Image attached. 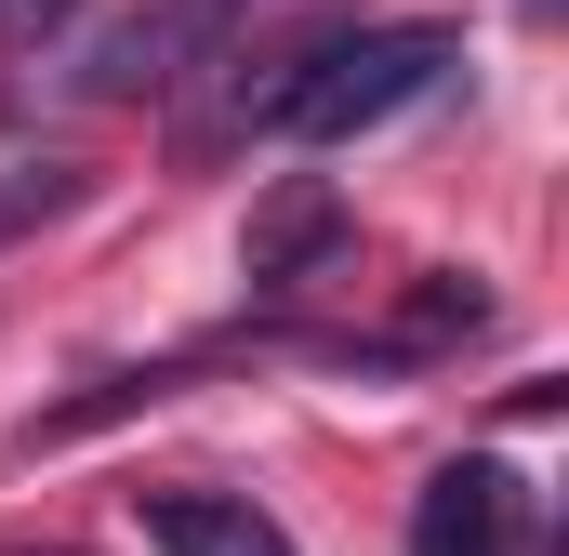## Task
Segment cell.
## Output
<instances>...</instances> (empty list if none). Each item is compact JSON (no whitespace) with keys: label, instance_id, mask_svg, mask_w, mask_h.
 Segmentation results:
<instances>
[{"label":"cell","instance_id":"obj_1","mask_svg":"<svg viewBox=\"0 0 569 556\" xmlns=\"http://www.w3.org/2000/svg\"><path fill=\"white\" fill-rule=\"evenodd\" d=\"M450 67H463V27H358V40L291 53L279 80L252 93V120L291 133V146H358V133H385V120H411Z\"/></svg>","mask_w":569,"mask_h":556},{"label":"cell","instance_id":"obj_2","mask_svg":"<svg viewBox=\"0 0 569 556\" xmlns=\"http://www.w3.org/2000/svg\"><path fill=\"white\" fill-rule=\"evenodd\" d=\"M530 544V490L517 464H437L411 504V556H517Z\"/></svg>","mask_w":569,"mask_h":556},{"label":"cell","instance_id":"obj_3","mask_svg":"<svg viewBox=\"0 0 569 556\" xmlns=\"http://www.w3.org/2000/svg\"><path fill=\"white\" fill-rule=\"evenodd\" d=\"M133 530L159 556H305L252 490H199V477H186V490H133Z\"/></svg>","mask_w":569,"mask_h":556},{"label":"cell","instance_id":"obj_4","mask_svg":"<svg viewBox=\"0 0 569 556\" xmlns=\"http://www.w3.org/2000/svg\"><path fill=\"white\" fill-rule=\"evenodd\" d=\"M212 13H226V0H172V13H146V27H120V40H93L67 80H80L93 107H133V93H159V80H186V53H199Z\"/></svg>","mask_w":569,"mask_h":556},{"label":"cell","instance_id":"obj_5","mask_svg":"<svg viewBox=\"0 0 569 556\" xmlns=\"http://www.w3.org/2000/svg\"><path fill=\"white\" fill-rule=\"evenodd\" d=\"M331 239H345V199H331V186L305 172V186H279V199L252 212V278H266V291H291V278L318 266Z\"/></svg>","mask_w":569,"mask_h":556},{"label":"cell","instance_id":"obj_6","mask_svg":"<svg viewBox=\"0 0 569 556\" xmlns=\"http://www.w3.org/2000/svg\"><path fill=\"white\" fill-rule=\"evenodd\" d=\"M477 331H490V291H477V278H411V305H398V358H425V345H477Z\"/></svg>","mask_w":569,"mask_h":556},{"label":"cell","instance_id":"obj_7","mask_svg":"<svg viewBox=\"0 0 569 556\" xmlns=\"http://www.w3.org/2000/svg\"><path fill=\"white\" fill-rule=\"evenodd\" d=\"M80 199V159H0V252L27 239V226H53Z\"/></svg>","mask_w":569,"mask_h":556},{"label":"cell","instance_id":"obj_8","mask_svg":"<svg viewBox=\"0 0 569 556\" xmlns=\"http://www.w3.org/2000/svg\"><path fill=\"white\" fill-rule=\"evenodd\" d=\"M67 13H80V0H0V53H40Z\"/></svg>","mask_w":569,"mask_h":556}]
</instances>
